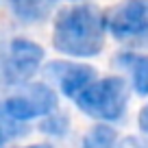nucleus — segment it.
Masks as SVG:
<instances>
[{
    "mask_svg": "<svg viewBox=\"0 0 148 148\" xmlns=\"http://www.w3.org/2000/svg\"><path fill=\"white\" fill-rule=\"evenodd\" d=\"M137 124H139V129H142L144 133L148 135V105L144 107L142 111H139V116H137Z\"/></svg>",
    "mask_w": 148,
    "mask_h": 148,
    "instance_id": "9b49d317",
    "label": "nucleus"
},
{
    "mask_svg": "<svg viewBox=\"0 0 148 148\" xmlns=\"http://www.w3.org/2000/svg\"><path fill=\"white\" fill-rule=\"evenodd\" d=\"M50 0H13L15 15L24 20H42L48 13Z\"/></svg>",
    "mask_w": 148,
    "mask_h": 148,
    "instance_id": "6e6552de",
    "label": "nucleus"
},
{
    "mask_svg": "<svg viewBox=\"0 0 148 148\" xmlns=\"http://www.w3.org/2000/svg\"><path fill=\"white\" fill-rule=\"evenodd\" d=\"M118 63L124 65L133 76V87L137 94L146 96L148 94V57L135 55V52H124L118 57Z\"/></svg>",
    "mask_w": 148,
    "mask_h": 148,
    "instance_id": "0eeeda50",
    "label": "nucleus"
},
{
    "mask_svg": "<svg viewBox=\"0 0 148 148\" xmlns=\"http://www.w3.org/2000/svg\"><path fill=\"white\" fill-rule=\"evenodd\" d=\"M126 83L118 76L96 81L76 96V105L83 113L105 122L120 120L126 111Z\"/></svg>",
    "mask_w": 148,
    "mask_h": 148,
    "instance_id": "f03ea898",
    "label": "nucleus"
},
{
    "mask_svg": "<svg viewBox=\"0 0 148 148\" xmlns=\"http://www.w3.org/2000/svg\"><path fill=\"white\" fill-rule=\"evenodd\" d=\"M28 148H50L48 144H37V146H28Z\"/></svg>",
    "mask_w": 148,
    "mask_h": 148,
    "instance_id": "f8f14e48",
    "label": "nucleus"
},
{
    "mask_svg": "<svg viewBox=\"0 0 148 148\" xmlns=\"http://www.w3.org/2000/svg\"><path fill=\"white\" fill-rule=\"evenodd\" d=\"M44 59L42 46L28 42V39H13L7 48L5 65H2V76L7 85L24 83L35 74Z\"/></svg>",
    "mask_w": 148,
    "mask_h": 148,
    "instance_id": "39448f33",
    "label": "nucleus"
},
{
    "mask_svg": "<svg viewBox=\"0 0 148 148\" xmlns=\"http://www.w3.org/2000/svg\"><path fill=\"white\" fill-rule=\"evenodd\" d=\"M105 22L120 44L148 48V0H124L105 15Z\"/></svg>",
    "mask_w": 148,
    "mask_h": 148,
    "instance_id": "7ed1b4c3",
    "label": "nucleus"
},
{
    "mask_svg": "<svg viewBox=\"0 0 148 148\" xmlns=\"http://www.w3.org/2000/svg\"><path fill=\"white\" fill-rule=\"evenodd\" d=\"M57 107V96L48 85L35 83L28 85L26 92L20 96H11L2 105V113L18 122H26L37 116H48Z\"/></svg>",
    "mask_w": 148,
    "mask_h": 148,
    "instance_id": "20e7f679",
    "label": "nucleus"
},
{
    "mask_svg": "<svg viewBox=\"0 0 148 148\" xmlns=\"http://www.w3.org/2000/svg\"><path fill=\"white\" fill-rule=\"evenodd\" d=\"M68 129V118L63 116H50L48 120L42 122V131L48 135H63Z\"/></svg>",
    "mask_w": 148,
    "mask_h": 148,
    "instance_id": "9d476101",
    "label": "nucleus"
},
{
    "mask_svg": "<svg viewBox=\"0 0 148 148\" xmlns=\"http://www.w3.org/2000/svg\"><path fill=\"white\" fill-rule=\"evenodd\" d=\"M46 76L55 79L59 83L61 92L70 98H76L83 89H87L94 83V68L89 65H74V63H63V61H55L46 68Z\"/></svg>",
    "mask_w": 148,
    "mask_h": 148,
    "instance_id": "423d86ee",
    "label": "nucleus"
},
{
    "mask_svg": "<svg viewBox=\"0 0 148 148\" xmlns=\"http://www.w3.org/2000/svg\"><path fill=\"white\" fill-rule=\"evenodd\" d=\"M116 144V131L109 126H94L83 139V148H111Z\"/></svg>",
    "mask_w": 148,
    "mask_h": 148,
    "instance_id": "1a4fd4ad",
    "label": "nucleus"
},
{
    "mask_svg": "<svg viewBox=\"0 0 148 148\" xmlns=\"http://www.w3.org/2000/svg\"><path fill=\"white\" fill-rule=\"evenodd\" d=\"M105 28V15H100L96 7L79 5L57 15L52 44L70 57H94L102 50Z\"/></svg>",
    "mask_w": 148,
    "mask_h": 148,
    "instance_id": "f257e3e1",
    "label": "nucleus"
}]
</instances>
